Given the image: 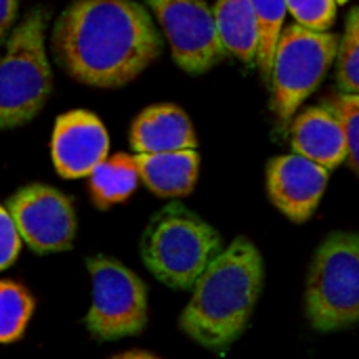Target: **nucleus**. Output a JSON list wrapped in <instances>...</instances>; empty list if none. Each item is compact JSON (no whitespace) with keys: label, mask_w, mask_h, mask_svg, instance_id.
Listing matches in <instances>:
<instances>
[{"label":"nucleus","mask_w":359,"mask_h":359,"mask_svg":"<svg viewBox=\"0 0 359 359\" xmlns=\"http://www.w3.org/2000/svg\"><path fill=\"white\" fill-rule=\"evenodd\" d=\"M294 21L303 27L326 32L337 19V0H286Z\"/></svg>","instance_id":"obj_21"},{"label":"nucleus","mask_w":359,"mask_h":359,"mask_svg":"<svg viewBox=\"0 0 359 359\" xmlns=\"http://www.w3.org/2000/svg\"><path fill=\"white\" fill-rule=\"evenodd\" d=\"M46 21L42 6L27 13L0 57V128L27 124L48 101L53 76L44 46Z\"/></svg>","instance_id":"obj_4"},{"label":"nucleus","mask_w":359,"mask_h":359,"mask_svg":"<svg viewBox=\"0 0 359 359\" xmlns=\"http://www.w3.org/2000/svg\"><path fill=\"white\" fill-rule=\"evenodd\" d=\"M139 179L160 198H181L196 187L200 156L196 149L154 151L130 156Z\"/></svg>","instance_id":"obj_14"},{"label":"nucleus","mask_w":359,"mask_h":359,"mask_svg":"<svg viewBox=\"0 0 359 359\" xmlns=\"http://www.w3.org/2000/svg\"><path fill=\"white\" fill-rule=\"evenodd\" d=\"M6 208L21 240L40 255L72 248L76 236V215L72 200L48 185H25L15 191Z\"/></svg>","instance_id":"obj_9"},{"label":"nucleus","mask_w":359,"mask_h":359,"mask_svg":"<svg viewBox=\"0 0 359 359\" xmlns=\"http://www.w3.org/2000/svg\"><path fill=\"white\" fill-rule=\"evenodd\" d=\"M341 120L347 141V160L359 175V95L337 93L326 103Z\"/></svg>","instance_id":"obj_20"},{"label":"nucleus","mask_w":359,"mask_h":359,"mask_svg":"<svg viewBox=\"0 0 359 359\" xmlns=\"http://www.w3.org/2000/svg\"><path fill=\"white\" fill-rule=\"evenodd\" d=\"M337 82L343 93L359 95V6L347 17V27L339 44Z\"/></svg>","instance_id":"obj_19"},{"label":"nucleus","mask_w":359,"mask_h":359,"mask_svg":"<svg viewBox=\"0 0 359 359\" xmlns=\"http://www.w3.org/2000/svg\"><path fill=\"white\" fill-rule=\"evenodd\" d=\"M50 40L59 65L97 88L133 82L162 50L149 11L133 0H76L59 15Z\"/></svg>","instance_id":"obj_1"},{"label":"nucleus","mask_w":359,"mask_h":359,"mask_svg":"<svg viewBox=\"0 0 359 359\" xmlns=\"http://www.w3.org/2000/svg\"><path fill=\"white\" fill-rule=\"evenodd\" d=\"M21 236L6 206L0 204V271L11 267L21 250Z\"/></svg>","instance_id":"obj_22"},{"label":"nucleus","mask_w":359,"mask_h":359,"mask_svg":"<svg viewBox=\"0 0 359 359\" xmlns=\"http://www.w3.org/2000/svg\"><path fill=\"white\" fill-rule=\"evenodd\" d=\"M212 11L227 53L244 63H257L261 27L252 0H219Z\"/></svg>","instance_id":"obj_15"},{"label":"nucleus","mask_w":359,"mask_h":359,"mask_svg":"<svg viewBox=\"0 0 359 359\" xmlns=\"http://www.w3.org/2000/svg\"><path fill=\"white\" fill-rule=\"evenodd\" d=\"M337 2H339V4H343V2H347V0H337Z\"/></svg>","instance_id":"obj_25"},{"label":"nucleus","mask_w":359,"mask_h":359,"mask_svg":"<svg viewBox=\"0 0 359 359\" xmlns=\"http://www.w3.org/2000/svg\"><path fill=\"white\" fill-rule=\"evenodd\" d=\"M261 290V252L250 240L238 238L198 278L179 326L200 347L225 351L246 330Z\"/></svg>","instance_id":"obj_2"},{"label":"nucleus","mask_w":359,"mask_h":359,"mask_svg":"<svg viewBox=\"0 0 359 359\" xmlns=\"http://www.w3.org/2000/svg\"><path fill=\"white\" fill-rule=\"evenodd\" d=\"M118 358H120V359H130V358L154 359V358H156V355H154V353H147V351H126V353H120Z\"/></svg>","instance_id":"obj_24"},{"label":"nucleus","mask_w":359,"mask_h":359,"mask_svg":"<svg viewBox=\"0 0 359 359\" xmlns=\"http://www.w3.org/2000/svg\"><path fill=\"white\" fill-rule=\"evenodd\" d=\"M339 36L316 32L301 23L282 29L271 67V109L282 126L301 103L320 86L328 67L337 59Z\"/></svg>","instance_id":"obj_6"},{"label":"nucleus","mask_w":359,"mask_h":359,"mask_svg":"<svg viewBox=\"0 0 359 359\" xmlns=\"http://www.w3.org/2000/svg\"><path fill=\"white\" fill-rule=\"evenodd\" d=\"M196 133L187 114L170 103L151 105L137 116L130 128V147L137 154L196 149Z\"/></svg>","instance_id":"obj_13"},{"label":"nucleus","mask_w":359,"mask_h":359,"mask_svg":"<svg viewBox=\"0 0 359 359\" xmlns=\"http://www.w3.org/2000/svg\"><path fill=\"white\" fill-rule=\"evenodd\" d=\"M328 185V168L301 156H278L267 164V194L273 206L294 223L316 212Z\"/></svg>","instance_id":"obj_10"},{"label":"nucleus","mask_w":359,"mask_h":359,"mask_svg":"<svg viewBox=\"0 0 359 359\" xmlns=\"http://www.w3.org/2000/svg\"><path fill=\"white\" fill-rule=\"evenodd\" d=\"M305 313L318 332L359 324V233L334 231L320 244L307 276Z\"/></svg>","instance_id":"obj_5"},{"label":"nucleus","mask_w":359,"mask_h":359,"mask_svg":"<svg viewBox=\"0 0 359 359\" xmlns=\"http://www.w3.org/2000/svg\"><path fill=\"white\" fill-rule=\"evenodd\" d=\"M252 6L259 17L261 27V42L257 53V65L261 76L269 82L271 80V67H273V53L278 38L284 27V19L288 13L286 0H252Z\"/></svg>","instance_id":"obj_17"},{"label":"nucleus","mask_w":359,"mask_h":359,"mask_svg":"<svg viewBox=\"0 0 359 359\" xmlns=\"http://www.w3.org/2000/svg\"><path fill=\"white\" fill-rule=\"evenodd\" d=\"M221 252V236L179 202L156 212L141 238V259L162 284L189 290Z\"/></svg>","instance_id":"obj_3"},{"label":"nucleus","mask_w":359,"mask_h":359,"mask_svg":"<svg viewBox=\"0 0 359 359\" xmlns=\"http://www.w3.org/2000/svg\"><path fill=\"white\" fill-rule=\"evenodd\" d=\"M17 2L19 0H0V44L4 42L8 29L15 23L17 17Z\"/></svg>","instance_id":"obj_23"},{"label":"nucleus","mask_w":359,"mask_h":359,"mask_svg":"<svg viewBox=\"0 0 359 359\" xmlns=\"http://www.w3.org/2000/svg\"><path fill=\"white\" fill-rule=\"evenodd\" d=\"M34 313L29 292L13 282H0V343H15Z\"/></svg>","instance_id":"obj_18"},{"label":"nucleus","mask_w":359,"mask_h":359,"mask_svg":"<svg viewBox=\"0 0 359 359\" xmlns=\"http://www.w3.org/2000/svg\"><path fill=\"white\" fill-rule=\"evenodd\" d=\"M292 149L328 170L347 160V141L339 116L328 107H309L292 124Z\"/></svg>","instance_id":"obj_12"},{"label":"nucleus","mask_w":359,"mask_h":359,"mask_svg":"<svg viewBox=\"0 0 359 359\" xmlns=\"http://www.w3.org/2000/svg\"><path fill=\"white\" fill-rule=\"evenodd\" d=\"M107 130L95 114L76 109L57 118L50 151L55 168L61 177H88L107 158Z\"/></svg>","instance_id":"obj_11"},{"label":"nucleus","mask_w":359,"mask_h":359,"mask_svg":"<svg viewBox=\"0 0 359 359\" xmlns=\"http://www.w3.org/2000/svg\"><path fill=\"white\" fill-rule=\"evenodd\" d=\"M162 25L175 63L200 76L227 57L221 42L215 11L204 0H145Z\"/></svg>","instance_id":"obj_8"},{"label":"nucleus","mask_w":359,"mask_h":359,"mask_svg":"<svg viewBox=\"0 0 359 359\" xmlns=\"http://www.w3.org/2000/svg\"><path fill=\"white\" fill-rule=\"evenodd\" d=\"M93 280V305L86 328L97 341L137 337L147 326V288L128 267L109 257L86 261Z\"/></svg>","instance_id":"obj_7"},{"label":"nucleus","mask_w":359,"mask_h":359,"mask_svg":"<svg viewBox=\"0 0 359 359\" xmlns=\"http://www.w3.org/2000/svg\"><path fill=\"white\" fill-rule=\"evenodd\" d=\"M88 177L93 202L101 210H107L109 206L124 202L139 183V172L128 154L105 158Z\"/></svg>","instance_id":"obj_16"}]
</instances>
